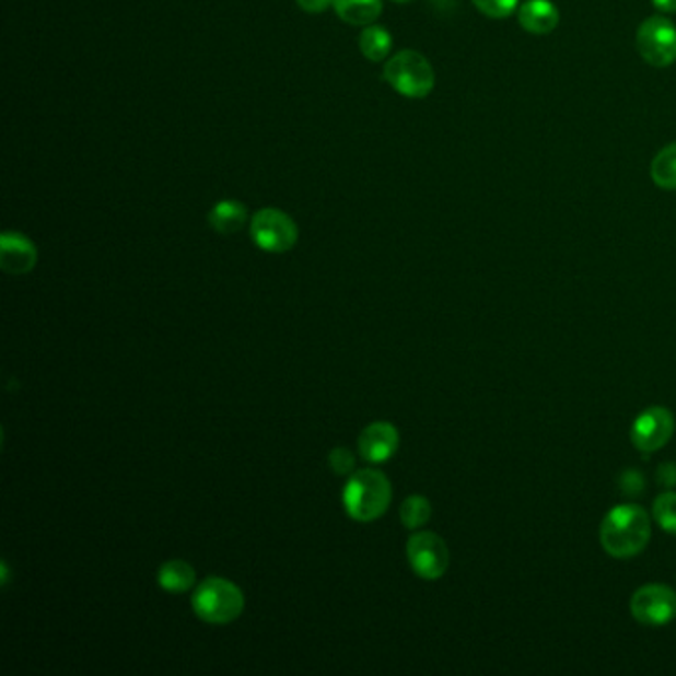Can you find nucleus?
Returning <instances> with one entry per match:
<instances>
[{"mask_svg":"<svg viewBox=\"0 0 676 676\" xmlns=\"http://www.w3.org/2000/svg\"><path fill=\"white\" fill-rule=\"evenodd\" d=\"M599 538L603 550L611 558H633L645 550L651 539V518L645 510L637 504L615 506L603 518Z\"/></svg>","mask_w":676,"mask_h":676,"instance_id":"obj_1","label":"nucleus"},{"mask_svg":"<svg viewBox=\"0 0 676 676\" xmlns=\"http://www.w3.org/2000/svg\"><path fill=\"white\" fill-rule=\"evenodd\" d=\"M392 504V485L387 476L375 468L353 473L343 490L346 512L358 522L381 518Z\"/></svg>","mask_w":676,"mask_h":676,"instance_id":"obj_2","label":"nucleus"},{"mask_svg":"<svg viewBox=\"0 0 676 676\" xmlns=\"http://www.w3.org/2000/svg\"><path fill=\"white\" fill-rule=\"evenodd\" d=\"M383 78L397 94L411 100H423L431 94L436 80L431 62L423 54L415 50H401L395 54L392 60L385 63Z\"/></svg>","mask_w":676,"mask_h":676,"instance_id":"obj_3","label":"nucleus"},{"mask_svg":"<svg viewBox=\"0 0 676 676\" xmlns=\"http://www.w3.org/2000/svg\"><path fill=\"white\" fill-rule=\"evenodd\" d=\"M193 609L207 623H231L243 614L244 595L233 582L209 578L193 593Z\"/></svg>","mask_w":676,"mask_h":676,"instance_id":"obj_4","label":"nucleus"},{"mask_svg":"<svg viewBox=\"0 0 676 676\" xmlns=\"http://www.w3.org/2000/svg\"><path fill=\"white\" fill-rule=\"evenodd\" d=\"M250 236L265 253H288L298 243L296 222L278 209H263L254 214Z\"/></svg>","mask_w":676,"mask_h":676,"instance_id":"obj_5","label":"nucleus"},{"mask_svg":"<svg viewBox=\"0 0 676 676\" xmlns=\"http://www.w3.org/2000/svg\"><path fill=\"white\" fill-rule=\"evenodd\" d=\"M637 50L655 68L676 62V26L665 16L646 19L637 31Z\"/></svg>","mask_w":676,"mask_h":676,"instance_id":"obj_6","label":"nucleus"},{"mask_svg":"<svg viewBox=\"0 0 676 676\" xmlns=\"http://www.w3.org/2000/svg\"><path fill=\"white\" fill-rule=\"evenodd\" d=\"M407 558H409L412 571L427 582L443 578L451 563V553H448L444 539L433 532L412 534L407 541Z\"/></svg>","mask_w":676,"mask_h":676,"instance_id":"obj_7","label":"nucleus"},{"mask_svg":"<svg viewBox=\"0 0 676 676\" xmlns=\"http://www.w3.org/2000/svg\"><path fill=\"white\" fill-rule=\"evenodd\" d=\"M631 614L646 627H663L676 617V593L663 583L639 587L631 597Z\"/></svg>","mask_w":676,"mask_h":676,"instance_id":"obj_8","label":"nucleus"},{"mask_svg":"<svg viewBox=\"0 0 676 676\" xmlns=\"http://www.w3.org/2000/svg\"><path fill=\"white\" fill-rule=\"evenodd\" d=\"M675 433V417L665 407H649L634 419L631 443L637 451L651 455L663 448Z\"/></svg>","mask_w":676,"mask_h":676,"instance_id":"obj_9","label":"nucleus"},{"mask_svg":"<svg viewBox=\"0 0 676 676\" xmlns=\"http://www.w3.org/2000/svg\"><path fill=\"white\" fill-rule=\"evenodd\" d=\"M38 253L21 233H4L0 238V266L9 275H26L36 266Z\"/></svg>","mask_w":676,"mask_h":676,"instance_id":"obj_10","label":"nucleus"},{"mask_svg":"<svg viewBox=\"0 0 676 676\" xmlns=\"http://www.w3.org/2000/svg\"><path fill=\"white\" fill-rule=\"evenodd\" d=\"M399 448V433L392 423H373L361 433L360 453L370 463H385Z\"/></svg>","mask_w":676,"mask_h":676,"instance_id":"obj_11","label":"nucleus"},{"mask_svg":"<svg viewBox=\"0 0 676 676\" xmlns=\"http://www.w3.org/2000/svg\"><path fill=\"white\" fill-rule=\"evenodd\" d=\"M518 21L524 31L544 36L558 28L560 11L551 0H526L518 9Z\"/></svg>","mask_w":676,"mask_h":676,"instance_id":"obj_12","label":"nucleus"},{"mask_svg":"<svg viewBox=\"0 0 676 676\" xmlns=\"http://www.w3.org/2000/svg\"><path fill=\"white\" fill-rule=\"evenodd\" d=\"M339 19L353 26H370L383 12L381 0H334Z\"/></svg>","mask_w":676,"mask_h":676,"instance_id":"obj_13","label":"nucleus"},{"mask_svg":"<svg viewBox=\"0 0 676 676\" xmlns=\"http://www.w3.org/2000/svg\"><path fill=\"white\" fill-rule=\"evenodd\" d=\"M248 219V211L243 202L221 201L209 212V224L217 233L234 234L241 231Z\"/></svg>","mask_w":676,"mask_h":676,"instance_id":"obj_14","label":"nucleus"},{"mask_svg":"<svg viewBox=\"0 0 676 676\" xmlns=\"http://www.w3.org/2000/svg\"><path fill=\"white\" fill-rule=\"evenodd\" d=\"M158 582L165 592L185 593L195 585V570L187 561L171 560L161 566Z\"/></svg>","mask_w":676,"mask_h":676,"instance_id":"obj_15","label":"nucleus"},{"mask_svg":"<svg viewBox=\"0 0 676 676\" xmlns=\"http://www.w3.org/2000/svg\"><path fill=\"white\" fill-rule=\"evenodd\" d=\"M392 34L380 24H370L361 32L360 50L371 62H383L392 53Z\"/></svg>","mask_w":676,"mask_h":676,"instance_id":"obj_16","label":"nucleus"},{"mask_svg":"<svg viewBox=\"0 0 676 676\" xmlns=\"http://www.w3.org/2000/svg\"><path fill=\"white\" fill-rule=\"evenodd\" d=\"M651 179L661 189H676V143H671L656 153L651 163Z\"/></svg>","mask_w":676,"mask_h":676,"instance_id":"obj_17","label":"nucleus"},{"mask_svg":"<svg viewBox=\"0 0 676 676\" xmlns=\"http://www.w3.org/2000/svg\"><path fill=\"white\" fill-rule=\"evenodd\" d=\"M431 514H433V508L424 497H409L403 502L401 522L405 528H421L431 520Z\"/></svg>","mask_w":676,"mask_h":676,"instance_id":"obj_18","label":"nucleus"},{"mask_svg":"<svg viewBox=\"0 0 676 676\" xmlns=\"http://www.w3.org/2000/svg\"><path fill=\"white\" fill-rule=\"evenodd\" d=\"M653 518L661 528L676 536V492H665L656 498Z\"/></svg>","mask_w":676,"mask_h":676,"instance_id":"obj_19","label":"nucleus"},{"mask_svg":"<svg viewBox=\"0 0 676 676\" xmlns=\"http://www.w3.org/2000/svg\"><path fill=\"white\" fill-rule=\"evenodd\" d=\"M476 9L488 19H508L518 9L520 0H473Z\"/></svg>","mask_w":676,"mask_h":676,"instance_id":"obj_20","label":"nucleus"},{"mask_svg":"<svg viewBox=\"0 0 676 676\" xmlns=\"http://www.w3.org/2000/svg\"><path fill=\"white\" fill-rule=\"evenodd\" d=\"M329 468L336 475H351L353 468H356V456L351 455V451H348V448H334L329 453Z\"/></svg>","mask_w":676,"mask_h":676,"instance_id":"obj_21","label":"nucleus"},{"mask_svg":"<svg viewBox=\"0 0 676 676\" xmlns=\"http://www.w3.org/2000/svg\"><path fill=\"white\" fill-rule=\"evenodd\" d=\"M619 487H621L625 497H639L645 490V478L639 470L629 468L619 478Z\"/></svg>","mask_w":676,"mask_h":676,"instance_id":"obj_22","label":"nucleus"},{"mask_svg":"<svg viewBox=\"0 0 676 676\" xmlns=\"http://www.w3.org/2000/svg\"><path fill=\"white\" fill-rule=\"evenodd\" d=\"M656 480H658V485H661V487H676L675 463H665V465L658 466V468H656Z\"/></svg>","mask_w":676,"mask_h":676,"instance_id":"obj_23","label":"nucleus"},{"mask_svg":"<svg viewBox=\"0 0 676 676\" xmlns=\"http://www.w3.org/2000/svg\"><path fill=\"white\" fill-rule=\"evenodd\" d=\"M298 7L310 14H319V12L328 11L334 4V0H296Z\"/></svg>","mask_w":676,"mask_h":676,"instance_id":"obj_24","label":"nucleus"},{"mask_svg":"<svg viewBox=\"0 0 676 676\" xmlns=\"http://www.w3.org/2000/svg\"><path fill=\"white\" fill-rule=\"evenodd\" d=\"M653 7L661 12H676V0H653Z\"/></svg>","mask_w":676,"mask_h":676,"instance_id":"obj_25","label":"nucleus"},{"mask_svg":"<svg viewBox=\"0 0 676 676\" xmlns=\"http://www.w3.org/2000/svg\"><path fill=\"white\" fill-rule=\"evenodd\" d=\"M393 2H401V4H405V2H411V0H393Z\"/></svg>","mask_w":676,"mask_h":676,"instance_id":"obj_26","label":"nucleus"}]
</instances>
